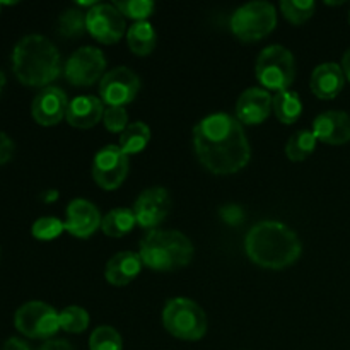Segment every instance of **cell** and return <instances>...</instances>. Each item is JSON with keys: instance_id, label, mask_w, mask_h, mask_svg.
Instances as JSON below:
<instances>
[{"instance_id": "obj_35", "label": "cell", "mask_w": 350, "mask_h": 350, "mask_svg": "<svg viewBox=\"0 0 350 350\" xmlns=\"http://www.w3.org/2000/svg\"><path fill=\"white\" fill-rule=\"evenodd\" d=\"M2 350H31L29 345L23 340V338H17V337H10L9 340L3 344Z\"/></svg>"}, {"instance_id": "obj_16", "label": "cell", "mask_w": 350, "mask_h": 350, "mask_svg": "<svg viewBox=\"0 0 350 350\" xmlns=\"http://www.w3.org/2000/svg\"><path fill=\"white\" fill-rule=\"evenodd\" d=\"M272 113V96L263 88H250L236 103V120L245 125H260Z\"/></svg>"}, {"instance_id": "obj_8", "label": "cell", "mask_w": 350, "mask_h": 350, "mask_svg": "<svg viewBox=\"0 0 350 350\" xmlns=\"http://www.w3.org/2000/svg\"><path fill=\"white\" fill-rule=\"evenodd\" d=\"M14 325L24 337L50 340L60 330V313L43 301H29L16 311Z\"/></svg>"}, {"instance_id": "obj_13", "label": "cell", "mask_w": 350, "mask_h": 350, "mask_svg": "<svg viewBox=\"0 0 350 350\" xmlns=\"http://www.w3.org/2000/svg\"><path fill=\"white\" fill-rule=\"evenodd\" d=\"M132 211L140 228L154 231L171 212L170 191L163 187L147 188L137 197Z\"/></svg>"}, {"instance_id": "obj_2", "label": "cell", "mask_w": 350, "mask_h": 350, "mask_svg": "<svg viewBox=\"0 0 350 350\" xmlns=\"http://www.w3.org/2000/svg\"><path fill=\"white\" fill-rule=\"evenodd\" d=\"M245 250L255 265L282 270L299 260L303 245L289 226L279 221H262L246 234Z\"/></svg>"}, {"instance_id": "obj_5", "label": "cell", "mask_w": 350, "mask_h": 350, "mask_svg": "<svg viewBox=\"0 0 350 350\" xmlns=\"http://www.w3.org/2000/svg\"><path fill=\"white\" fill-rule=\"evenodd\" d=\"M163 325L173 337L197 342L207 334V314L188 297H173L163 310Z\"/></svg>"}, {"instance_id": "obj_26", "label": "cell", "mask_w": 350, "mask_h": 350, "mask_svg": "<svg viewBox=\"0 0 350 350\" xmlns=\"http://www.w3.org/2000/svg\"><path fill=\"white\" fill-rule=\"evenodd\" d=\"M88 31L85 12L81 9H67L58 17V33L64 38H79Z\"/></svg>"}, {"instance_id": "obj_11", "label": "cell", "mask_w": 350, "mask_h": 350, "mask_svg": "<svg viewBox=\"0 0 350 350\" xmlns=\"http://www.w3.org/2000/svg\"><path fill=\"white\" fill-rule=\"evenodd\" d=\"M88 33L105 44H115L125 34V17L115 3H96L85 12Z\"/></svg>"}, {"instance_id": "obj_20", "label": "cell", "mask_w": 350, "mask_h": 350, "mask_svg": "<svg viewBox=\"0 0 350 350\" xmlns=\"http://www.w3.org/2000/svg\"><path fill=\"white\" fill-rule=\"evenodd\" d=\"M142 258L135 252H120L108 260L105 269V279L111 286L123 287L137 279L142 270Z\"/></svg>"}, {"instance_id": "obj_17", "label": "cell", "mask_w": 350, "mask_h": 350, "mask_svg": "<svg viewBox=\"0 0 350 350\" xmlns=\"http://www.w3.org/2000/svg\"><path fill=\"white\" fill-rule=\"evenodd\" d=\"M313 133L320 142L342 146L350 140V115L345 111H325L314 118Z\"/></svg>"}, {"instance_id": "obj_18", "label": "cell", "mask_w": 350, "mask_h": 350, "mask_svg": "<svg viewBox=\"0 0 350 350\" xmlns=\"http://www.w3.org/2000/svg\"><path fill=\"white\" fill-rule=\"evenodd\" d=\"M105 103L96 96H77L68 103L67 122L75 129H92L105 115Z\"/></svg>"}, {"instance_id": "obj_29", "label": "cell", "mask_w": 350, "mask_h": 350, "mask_svg": "<svg viewBox=\"0 0 350 350\" xmlns=\"http://www.w3.org/2000/svg\"><path fill=\"white\" fill-rule=\"evenodd\" d=\"M115 7L123 14V17H130L135 23L147 21L156 10V3L152 0H116Z\"/></svg>"}, {"instance_id": "obj_30", "label": "cell", "mask_w": 350, "mask_h": 350, "mask_svg": "<svg viewBox=\"0 0 350 350\" xmlns=\"http://www.w3.org/2000/svg\"><path fill=\"white\" fill-rule=\"evenodd\" d=\"M89 327V313L81 306H68L60 311V328L68 334H82Z\"/></svg>"}, {"instance_id": "obj_9", "label": "cell", "mask_w": 350, "mask_h": 350, "mask_svg": "<svg viewBox=\"0 0 350 350\" xmlns=\"http://www.w3.org/2000/svg\"><path fill=\"white\" fill-rule=\"evenodd\" d=\"M106 58L99 48L82 46L68 57L64 65V75L75 88H89L105 77Z\"/></svg>"}, {"instance_id": "obj_22", "label": "cell", "mask_w": 350, "mask_h": 350, "mask_svg": "<svg viewBox=\"0 0 350 350\" xmlns=\"http://www.w3.org/2000/svg\"><path fill=\"white\" fill-rule=\"evenodd\" d=\"M272 111L275 113L279 122L293 125L299 120L301 113H303V103L294 91L277 92L272 98Z\"/></svg>"}, {"instance_id": "obj_40", "label": "cell", "mask_w": 350, "mask_h": 350, "mask_svg": "<svg viewBox=\"0 0 350 350\" xmlns=\"http://www.w3.org/2000/svg\"><path fill=\"white\" fill-rule=\"evenodd\" d=\"M349 23H350V12H349Z\"/></svg>"}, {"instance_id": "obj_21", "label": "cell", "mask_w": 350, "mask_h": 350, "mask_svg": "<svg viewBox=\"0 0 350 350\" xmlns=\"http://www.w3.org/2000/svg\"><path fill=\"white\" fill-rule=\"evenodd\" d=\"M126 41H129V46L133 53L139 55V57H147L156 48L157 34L149 21H140V23H133L129 27Z\"/></svg>"}, {"instance_id": "obj_25", "label": "cell", "mask_w": 350, "mask_h": 350, "mask_svg": "<svg viewBox=\"0 0 350 350\" xmlns=\"http://www.w3.org/2000/svg\"><path fill=\"white\" fill-rule=\"evenodd\" d=\"M318 139L311 130H299L294 133L286 144V156L289 157L293 163H299V161L308 159L311 154L317 149Z\"/></svg>"}, {"instance_id": "obj_6", "label": "cell", "mask_w": 350, "mask_h": 350, "mask_svg": "<svg viewBox=\"0 0 350 350\" xmlns=\"http://www.w3.org/2000/svg\"><path fill=\"white\" fill-rule=\"evenodd\" d=\"M256 79L267 91H289L296 77V62L291 50L272 44L262 50L255 67Z\"/></svg>"}, {"instance_id": "obj_10", "label": "cell", "mask_w": 350, "mask_h": 350, "mask_svg": "<svg viewBox=\"0 0 350 350\" xmlns=\"http://www.w3.org/2000/svg\"><path fill=\"white\" fill-rule=\"evenodd\" d=\"M129 167V156L120 149V146L109 144L94 156L92 178L103 190H116L125 181Z\"/></svg>"}, {"instance_id": "obj_19", "label": "cell", "mask_w": 350, "mask_h": 350, "mask_svg": "<svg viewBox=\"0 0 350 350\" xmlns=\"http://www.w3.org/2000/svg\"><path fill=\"white\" fill-rule=\"evenodd\" d=\"M345 85V75L342 65L327 62L318 65L311 74L310 88L313 94L320 99H334L342 92Z\"/></svg>"}, {"instance_id": "obj_33", "label": "cell", "mask_w": 350, "mask_h": 350, "mask_svg": "<svg viewBox=\"0 0 350 350\" xmlns=\"http://www.w3.org/2000/svg\"><path fill=\"white\" fill-rule=\"evenodd\" d=\"M14 150H16V146H14L12 139L0 130V166L12 159Z\"/></svg>"}, {"instance_id": "obj_15", "label": "cell", "mask_w": 350, "mask_h": 350, "mask_svg": "<svg viewBox=\"0 0 350 350\" xmlns=\"http://www.w3.org/2000/svg\"><path fill=\"white\" fill-rule=\"evenodd\" d=\"M103 217L98 207L85 198H75L67 207L65 229L75 238H91L98 228H101Z\"/></svg>"}, {"instance_id": "obj_31", "label": "cell", "mask_w": 350, "mask_h": 350, "mask_svg": "<svg viewBox=\"0 0 350 350\" xmlns=\"http://www.w3.org/2000/svg\"><path fill=\"white\" fill-rule=\"evenodd\" d=\"M65 231V222L57 217H40L31 228V232L40 241H51Z\"/></svg>"}, {"instance_id": "obj_39", "label": "cell", "mask_w": 350, "mask_h": 350, "mask_svg": "<svg viewBox=\"0 0 350 350\" xmlns=\"http://www.w3.org/2000/svg\"><path fill=\"white\" fill-rule=\"evenodd\" d=\"M2 5H3V2H0V9H2Z\"/></svg>"}, {"instance_id": "obj_14", "label": "cell", "mask_w": 350, "mask_h": 350, "mask_svg": "<svg viewBox=\"0 0 350 350\" xmlns=\"http://www.w3.org/2000/svg\"><path fill=\"white\" fill-rule=\"evenodd\" d=\"M68 99L67 94L57 85H48L41 89L33 99L31 105V115L34 122L43 126L58 125L67 116Z\"/></svg>"}, {"instance_id": "obj_27", "label": "cell", "mask_w": 350, "mask_h": 350, "mask_svg": "<svg viewBox=\"0 0 350 350\" xmlns=\"http://www.w3.org/2000/svg\"><path fill=\"white\" fill-rule=\"evenodd\" d=\"M314 7H317V3L313 0H284V2H280L282 16L296 26L304 24L313 17Z\"/></svg>"}, {"instance_id": "obj_24", "label": "cell", "mask_w": 350, "mask_h": 350, "mask_svg": "<svg viewBox=\"0 0 350 350\" xmlns=\"http://www.w3.org/2000/svg\"><path fill=\"white\" fill-rule=\"evenodd\" d=\"M150 142V129L144 122L130 123L122 133H120V149L130 156V154H139L149 146Z\"/></svg>"}, {"instance_id": "obj_12", "label": "cell", "mask_w": 350, "mask_h": 350, "mask_svg": "<svg viewBox=\"0 0 350 350\" xmlns=\"http://www.w3.org/2000/svg\"><path fill=\"white\" fill-rule=\"evenodd\" d=\"M140 77L129 67H116L99 82V96L108 106H125L137 98Z\"/></svg>"}, {"instance_id": "obj_3", "label": "cell", "mask_w": 350, "mask_h": 350, "mask_svg": "<svg viewBox=\"0 0 350 350\" xmlns=\"http://www.w3.org/2000/svg\"><path fill=\"white\" fill-rule=\"evenodd\" d=\"M12 68L21 84L29 88H48L62 74L58 48L41 34L21 38L12 51Z\"/></svg>"}, {"instance_id": "obj_32", "label": "cell", "mask_w": 350, "mask_h": 350, "mask_svg": "<svg viewBox=\"0 0 350 350\" xmlns=\"http://www.w3.org/2000/svg\"><path fill=\"white\" fill-rule=\"evenodd\" d=\"M103 123L109 132L122 133L129 126V113L122 106H108L103 115Z\"/></svg>"}, {"instance_id": "obj_38", "label": "cell", "mask_w": 350, "mask_h": 350, "mask_svg": "<svg viewBox=\"0 0 350 350\" xmlns=\"http://www.w3.org/2000/svg\"><path fill=\"white\" fill-rule=\"evenodd\" d=\"M3 88H5V74H3L2 68H0V94H2Z\"/></svg>"}, {"instance_id": "obj_1", "label": "cell", "mask_w": 350, "mask_h": 350, "mask_svg": "<svg viewBox=\"0 0 350 350\" xmlns=\"http://www.w3.org/2000/svg\"><path fill=\"white\" fill-rule=\"evenodd\" d=\"M193 146L202 166L214 174L238 173L252 157L245 129L228 113L200 120L193 129Z\"/></svg>"}, {"instance_id": "obj_36", "label": "cell", "mask_w": 350, "mask_h": 350, "mask_svg": "<svg viewBox=\"0 0 350 350\" xmlns=\"http://www.w3.org/2000/svg\"><path fill=\"white\" fill-rule=\"evenodd\" d=\"M342 70H344L345 79L350 82V48L345 51L344 57H342Z\"/></svg>"}, {"instance_id": "obj_23", "label": "cell", "mask_w": 350, "mask_h": 350, "mask_svg": "<svg viewBox=\"0 0 350 350\" xmlns=\"http://www.w3.org/2000/svg\"><path fill=\"white\" fill-rule=\"evenodd\" d=\"M135 224L137 219L132 208H113L103 217L101 229L106 236L122 238V236L129 234L135 228Z\"/></svg>"}, {"instance_id": "obj_4", "label": "cell", "mask_w": 350, "mask_h": 350, "mask_svg": "<svg viewBox=\"0 0 350 350\" xmlns=\"http://www.w3.org/2000/svg\"><path fill=\"white\" fill-rule=\"evenodd\" d=\"M193 243L180 231H149L140 241L139 255L142 263L156 272H173L183 269L193 258Z\"/></svg>"}, {"instance_id": "obj_37", "label": "cell", "mask_w": 350, "mask_h": 350, "mask_svg": "<svg viewBox=\"0 0 350 350\" xmlns=\"http://www.w3.org/2000/svg\"><path fill=\"white\" fill-rule=\"evenodd\" d=\"M41 198H43L44 202L57 200V198H58V191H57V190H46V191H43V195H41Z\"/></svg>"}, {"instance_id": "obj_34", "label": "cell", "mask_w": 350, "mask_h": 350, "mask_svg": "<svg viewBox=\"0 0 350 350\" xmlns=\"http://www.w3.org/2000/svg\"><path fill=\"white\" fill-rule=\"evenodd\" d=\"M40 350H75V349L70 342L62 340V338H50V340H46L43 345H41Z\"/></svg>"}, {"instance_id": "obj_7", "label": "cell", "mask_w": 350, "mask_h": 350, "mask_svg": "<svg viewBox=\"0 0 350 350\" xmlns=\"http://www.w3.org/2000/svg\"><path fill=\"white\" fill-rule=\"evenodd\" d=\"M277 26L275 7L270 2H250L234 10L231 17V31L245 43L263 40Z\"/></svg>"}, {"instance_id": "obj_28", "label": "cell", "mask_w": 350, "mask_h": 350, "mask_svg": "<svg viewBox=\"0 0 350 350\" xmlns=\"http://www.w3.org/2000/svg\"><path fill=\"white\" fill-rule=\"evenodd\" d=\"M89 350H123V338L116 328L103 325L91 334Z\"/></svg>"}]
</instances>
